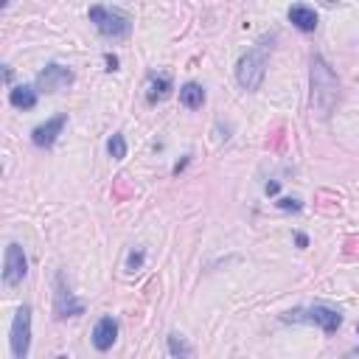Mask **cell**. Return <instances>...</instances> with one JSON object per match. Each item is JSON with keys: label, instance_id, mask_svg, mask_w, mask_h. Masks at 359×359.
Instances as JSON below:
<instances>
[{"label": "cell", "instance_id": "cell-1", "mask_svg": "<svg viewBox=\"0 0 359 359\" xmlns=\"http://www.w3.org/2000/svg\"><path fill=\"white\" fill-rule=\"evenodd\" d=\"M337 93H340V82L334 76V70L326 65L323 56H314L312 59V110L320 118H326L337 101Z\"/></svg>", "mask_w": 359, "mask_h": 359}, {"label": "cell", "instance_id": "cell-2", "mask_svg": "<svg viewBox=\"0 0 359 359\" xmlns=\"http://www.w3.org/2000/svg\"><path fill=\"white\" fill-rule=\"evenodd\" d=\"M267 76V48H250L239 62H236V82L241 85V90H259L261 82Z\"/></svg>", "mask_w": 359, "mask_h": 359}, {"label": "cell", "instance_id": "cell-3", "mask_svg": "<svg viewBox=\"0 0 359 359\" xmlns=\"http://www.w3.org/2000/svg\"><path fill=\"white\" fill-rule=\"evenodd\" d=\"M90 20L93 25L98 28L101 37L107 40H121V37H129L132 31V20L127 12L121 9H113V6H90Z\"/></svg>", "mask_w": 359, "mask_h": 359}, {"label": "cell", "instance_id": "cell-4", "mask_svg": "<svg viewBox=\"0 0 359 359\" xmlns=\"http://www.w3.org/2000/svg\"><path fill=\"white\" fill-rule=\"evenodd\" d=\"M9 345H12V359H28V348H31V306H20L14 312Z\"/></svg>", "mask_w": 359, "mask_h": 359}, {"label": "cell", "instance_id": "cell-5", "mask_svg": "<svg viewBox=\"0 0 359 359\" xmlns=\"http://www.w3.org/2000/svg\"><path fill=\"white\" fill-rule=\"evenodd\" d=\"M292 317L295 320H306V323H317L326 334H334L342 326V314L337 309H331V306H323V303L309 306V309H298Z\"/></svg>", "mask_w": 359, "mask_h": 359}, {"label": "cell", "instance_id": "cell-6", "mask_svg": "<svg viewBox=\"0 0 359 359\" xmlns=\"http://www.w3.org/2000/svg\"><path fill=\"white\" fill-rule=\"evenodd\" d=\"M67 85H74V70L65 67V65L54 62L37 74V93H59Z\"/></svg>", "mask_w": 359, "mask_h": 359}, {"label": "cell", "instance_id": "cell-7", "mask_svg": "<svg viewBox=\"0 0 359 359\" xmlns=\"http://www.w3.org/2000/svg\"><path fill=\"white\" fill-rule=\"evenodd\" d=\"M28 272V261H25V253L17 241H12L6 247V261H3V283L6 286H17Z\"/></svg>", "mask_w": 359, "mask_h": 359}, {"label": "cell", "instance_id": "cell-8", "mask_svg": "<svg viewBox=\"0 0 359 359\" xmlns=\"http://www.w3.org/2000/svg\"><path fill=\"white\" fill-rule=\"evenodd\" d=\"M93 348L96 351H110L113 345H116V340H118V320L116 317H101L98 323H96V329H93Z\"/></svg>", "mask_w": 359, "mask_h": 359}, {"label": "cell", "instance_id": "cell-9", "mask_svg": "<svg viewBox=\"0 0 359 359\" xmlns=\"http://www.w3.org/2000/svg\"><path fill=\"white\" fill-rule=\"evenodd\" d=\"M65 124H67V116H56V118L45 121L43 127H37V129L31 132V140H34V146H40V149H51L54 143H56V138L62 135Z\"/></svg>", "mask_w": 359, "mask_h": 359}, {"label": "cell", "instance_id": "cell-10", "mask_svg": "<svg viewBox=\"0 0 359 359\" xmlns=\"http://www.w3.org/2000/svg\"><path fill=\"white\" fill-rule=\"evenodd\" d=\"M54 309H56V317H76V314H82L85 312V306L74 298V292L65 286V278L59 275L56 278V303H54Z\"/></svg>", "mask_w": 359, "mask_h": 359}, {"label": "cell", "instance_id": "cell-11", "mask_svg": "<svg viewBox=\"0 0 359 359\" xmlns=\"http://www.w3.org/2000/svg\"><path fill=\"white\" fill-rule=\"evenodd\" d=\"M290 23L298 28V31H314L317 28V12L312 9V6H303V3H298V6H292L290 9Z\"/></svg>", "mask_w": 359, "mask_h": 359}, {"label": "cell", "instance_id": "cell-12", "mask_svg": "<svg viewBox=\"0 0 359 359\" xmlns=\"http://www.w3.org/2000/svg\"><path fill=\"white\" fill-rule=\"evenodd\" d=\"M9 104L17 107V110H34V107H37V87H28V85L12 87Z\"/></svg>", "mask_w": 359, "mask_h": 359}, {"label": "cell", "instance_id": "cell-13", "mask_svg": "<svg viewBox=\"0 0 359 359\" xmlns=\"http://www.w3.org/2000/svg\"><path fill=\"white\" fill-rule=\"evenodd\" d=\"M180 101H183L188 110H199V107L205 104V90L197 82H188V85L180 87Z\"/></svg>", "mask_w": 359, "mask_h": 359}, {"label": "cell", "instance_id": "cell-14", "mask_svg": "<svg viewBox=\"0 0 359 359\" xmlns=\"http://www.w3.org/2000/svg\"><path fill=\"white\" fill-rule=\"evenodd\" d=\"M171 90V79L168 76H149V85H146V98L155 104V101H163Z\"/></svg>", "mask_w": 359, "mask_h": 359}, {"label": "cell", "instance_id": "cell-15", "mask_svg": "<svg viewBox=\"0 0 359 359\" xmlns=\"http://www.w3.org/2000/svg\"><path fill=\"white\" fill-rule=\"evenodd\" d=\"M168 353H171L174 359H191V356H194L188 340H186L183 334H177V331L168 334Z\"/></svg>", "mask_w": 359, "mask_h": 359}, {"label": "cell", "instance_id": "cell-16", "mask_svg": "<svg viewBox=\"0 0 359 359\" xmlns=\"http://www.w3.org/2000/svg\"><path fill=\"white\" fill-rule=\"evenodd\" d=\"M107 152H110L113 160H124L127 157V140H124V135H113L110 140H107Z\"/></svg>", "mask_w": 359, "mask_h": 359}, {"label": "cell", "instance_id": "cell-17", "mask_svg": "<svg viewBox=\"0 0 359 359\" xmlns=\"http://www.w3.org/2000/svg\"><path fill=\"white\" fill-rule=\"evenodd\" d=\"M278 208H283V210H290V208H292V210H301V202H298V199H281Z\"/></svg>", "mask_w": 359, "mask_h": 359}, {"label": "cell", "instance_id": "cell-18", "mask_svg": "<svg viewBox=\"0 0 359 359\" xmlns=\"http://www.w3.org/2000/svg\"><path fill=\"white\" fill-rule=\"evenodd\" d=\"M107 65H110V67H107V70H118V59H116L113 54H107Z\"/></svg>", "mask_w": 359, "mask_h": 359}, {"label": "cell", "instance_id": "cell-19", "mask_svg": "<svg viewBox=\"0 0 359 359\" xmlns=\"http://www.w3.org/2000/svg\"><path fill=\"white\" fill-rule=\"evenodd\" d=\"M140 261H143L140 253H138V256H129V270H132V267H140Z\"/></svg>", "mask_w": 359, "mask_h": 359}, {"label": "cell", "instance_id": "cell-20", "mask_svg": "<svg viewBox=\"0 0 359 359\" xmlns=\"http://www.w3.org/2000/svg\"><path fill=\"white\" fill-rule=\"evenodd\" d=\"M56 359H67V356H65V353H62V356H56Z\"/></svg>", "mask_w": 359, "mask_h": 359}]
</instances>
